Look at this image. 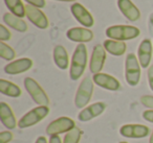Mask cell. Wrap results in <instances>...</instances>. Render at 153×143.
Segmentation results:
<instances>
[{
    "instance_id": "8992f818",
    "label": "cell",
    "mask_w": 153,
    "mask_h": 143,
    "mask_svg": "<svg viewBox=\"0 0 153 143\" xmlns=\"http://www.w3.org/2000/svg\"><path fill=\"white\" fill-rule=\"evenodd\" d=\"M24 87H25L27 93L30 95L32 99L39 105H45L48 107L49 98L42 87L32 77L24 78Z\"/></svg>"
},
{
    "instance_id": "52a82bcc",
    "label": "cell",
    "mask_w": 153,
    "mask_h": 143,
    "mask_svg": "<svg viewBox=\"0 0 153 143\" xmlns=\"http://www.w3.org/2000/svg\"><path fill=\"white\" fill-rule=\"evenodd\" d=\"M76 128V122L69 117H59L51 121L46 128V134L49 136L60 135L63 133H68Z\"/></svg>"
},
{
    "instance_id": "3957f363",
    "label": "cell",
    "mask_w": 153,
    "mask_h": 143,
    "mask_svg": "<svg viewBox=\"0 0 153 143\" xmlns=\"http://www.w3.org/2000/svg\"><path fill=\"white\" fill-rule=\"evenodd\" d=\"M94 90V80L89 76L84 77V80L80 83L79 88L76 90L74 97V105L78 109H83L85 105L89 103Z\"/></svg>"
},
{
    "instance_id": "1f68e13d",
    "label": "cell",
    "mask_w": 153,
    "mask_h": 143,
    "mask_svg": "<svg viewBox=\"0 0 153 143\" xmlns=\"http://www.w3.org/2000/svg\"><path fill=\"white\" fill-rule=\"evenodd\" d=\"M48 143H62V140L59 135H53V136H51Z\"/></svg>"
},
{
    "instance_id": "5b68a950",
    "label": "cell",
    "mask_w": 153,
    "mask_h": 143,
    "mask_svg": "<svg viewBox=\"0 0 153 143\" xmlns=\"http://www.w3.org/2000/svg\"><path fill=\"white\" fill-rule=\"evenodd\" d=\"M49 113V108L45 105H39L34 108L26 114H24L18 121V128H26L39 123L41 120H43Z\"/></svg>"
},
{
    "instance_id": "7c38bea8",
    "label": "cell",
    "mask_w": 153,
    "mask_h": 143,
    "mask_svg": "<svg viewBox=\"0 0 153 143\" xmlns=\"http://www.w3.org/2000/svg\"><path fill=\"white\" fill-rule=\"evenodd\" d=\"M92 80L96 85L103 89H106L109 91H117L121 88V84L120 82L112 75H109L107 73H97L94 74Z\"/></svg>"
},
{
    "instance_id": "d6986e66",
    "label": "cell",
    "mask_w": 153,
    "mask_h": 143,
    "mask_svg": "<svg viewBox=\"0 0 153 143\" xmlns=\"http://www.w3.org/2000/svg\"><path fill=\"white\" fill-rule=\"evenodd\" d=\"M53 61L59 69L65 70L69 66V57L66 49L62 45H57L53 48Z\"/></svg>"
},
{
    "instance_id": "cb8c5ba5",
    "label": "cell",
    "mask_w": 153,
    "mask_h": 143,
    "mask_svg": "<svg viewBox=\"0 0 153 143\" xmlns=\"http://www.w3.org/2000/svg\"><path fill=\"white\" fill-rule=\"evenodd\" d=\"M82 135H83L82 130H80L79 128L76 126L71 130L66 133L65 137L63 139V143H79L80 140H81Z\"/></svg>"
},
{
    "instance_id": "44dd1931",
    "label": "cell",
    "mask_w": 153,
    "mask_h": 143,
    "mask_svg": "<svg viewBox=\"0 0 153 143\" xmlns=\"http://www.w3.org/2000/svg\"><path fill=\"white\" fill-rule=\"evenodd\" d=\"M103 46H104L105 50L107 52H109L112 55H115V57H121L127 50V45H126L125 42L111 40V39L104 41Z\"/></svg>"
},
{
    "instance_id": "8d00e7d4",
    "label": "cell",
    "mask_w": 153,
    "mask_h": 143,
    "mask_svg": "<svg viewBox=\"0 0 153 143\" xmlns=\"http://www.w3.org/2000/svg\"><path fill=\"white\" fill-rule=\"evenodd\" d=\"M120 143H128V142H126V141H121Z\"/></svg>"
},
{
    "instance_id": "9c48e42d",
    "label": "cell",
    "mask_w": 153,
    "mask_h": 143,
    "mask_svg": "<svg viewBox=\"0 0 153 143\" xmlns=\"http://www.w3.org/2000/svg\"><path fill=\"white\" fill-rule=\"evenodd\" d=\"M72 16L74 19L79 22L84 27H91L94 24V19L92 15L81 4V3L74 2L70 7Z\"/></svg>"
},
{
    "instance_id": "836d02e7",
    "label": "cell",
    "mask_w": 153,
    "mask_h": 143,
    "mask_svg": "<svg viewBox=\"0 0 153 143\" xmlns=\"http://www.w3.org/2000/svg\"><path fill=\"white\" fill-rule=\"evenodd\" d=\"M36 143H48V142H47V139L44 136H40L37 138Z\"/></svg>"
},
{
    "instance_id": "5bb4252c",
    "label": "cell",
    "mask_w": 153,
    "mask_h": 143,
    "mask_svg": "<svg viewBox=\"0 0 153 143\" xmlns=\"http://www.w3.org/2000/svg\"><path fill=\"white\" fill-rule=\"evenodd\" d=\"M33 67V61L28 57H22L18 59L16 61L11 62L4 67V72L11 75L15 74H20L26 72Z\"/></svg>"
},
{
    "instance_id": "7402d4cb",
    "label": "cell",
    "mask_w": 153,
    "mask_h": 143,
    "mask_svg": "<svg viewBox=\"0 0 153 143\" xmlns=\"http://www.w3.org/2000/svg\"><path fill=\"white\" fill-rule=\"evenodd\" d=\"M0 92L2 93L3 95L14 97V98L19 97L22 94V91L19 88V86L10 82V80H3V78L0 80Z\"/></svg>"
},
{
    "instance_id": "4316f807",
    "label": "cell",
    "mask_w": 153,
    "mask_h": 143,
    "mask_svg": "<svg viewBox=\"0 0 153 143\" xmlns=\"http://www.w3.org/2000/svg\"><path fill=\"white\" fill-rule=\"evenodd\" d=\"M14 135L10 130H4L0 133V143H9L13 140Z\"/></svg>"
},
{
    "instance_id": "d6a6232c",
    "label": "cell",
    "mask_w": 153,
    "mask_h": 143,
    "mask_svg": "<svg viewBox=\"0 0 153 143\" xmlns=\"http://www.w3.org/2000/svg\"><path fill=\"white\" fill-rule=\"evenodd\" d=\"M149 32L151 34V36H153V13L149 17Z\"/></svg>"
},
{
    "instance_id": "603a6c76",
    "label": "cell",
    "mask_w": 153,
    "mask_h": 143,
    "mask_svg": "<svg viewBox=\"0 0 153 143\" xmlns=\"http://www.w3.org/2000/svg\"><path fill=\"white\" fill-rule=\"evenodd\" d=\"M5 5L13 15L19 18H23L26 16L25 5L22 3L21 0H4Z\"/></svg>"
},
{
    "instance_id": "83f0119b",
    "label": "cell",
    "mask_w": 153,
    "mask_h": 143,
    "mask_svg": "<svg viewBox=\"0 0 153 143\" xmlns=\"http://www.w3.org/2000/svg\"><path fill=\"white\" fill-rule=\"evenodd\" d=\"M140 102L146 108H148V109H150V110H153V96L144 95V96L140 97Z\"/></svg>"
},
{
    "instance_id": "8fae6325",
    "label": "cell",
    "mask_w": 153,
    "mask_h": 143,
    "mask_svg": "<svg viewBox=\"0 0 153 143\" xmlns=\"http://www.w3.org/2000/svg\"><path fill=\"white\" fill-rule=\"evenodd\" d=\"M150 133L148 126L143 124H124L120 128V134L126 138H145Z\"/></svg>"
},
{
    "instance_id": "f1b7e54d",
    "label": "cell",
    "mask_w": 153,
    "mask_h": 143,
    "mask_svg": "<svg viewBox=\"0 0 153 143\" xmlns=\"http://www.w3.org/2000/svg\"><path fill=\"white\" fill-rule=\"evenodd\" d=\"M26 2L30 5H33L35 7H38V9H43L46 4L45 0H25Z\"/></svg>"
},
{
    "instance_id": "ac0fdd59",
    "label": "cell",
    "mask_w": 153,
    "mask_h": 143,
    "mask_svg": "<svg viewBox=\"0 0 153 143\" xmlns=\"http://www.w3.org/2000/svg\"><path fill=\"white\" fill-rule=\"evenodd\" d=\"M0 119L3 125L9 130L16 128L18 124L11 107L5 102H0Z\"/></svg>"
},
{
    "instance_id": "ba28073f",
    "label": "cell",
    "mask_w": 153,
    "mask_h": 143,
    "mask_svg": "<svg viewBox=\"0 0 153 143\" xmlns=\"http://www.w3.org/2000/svg\"><path fill=\"white\" fill-rule=\"evenodd\" d=\"M106 52L104 46L98 44L92 49V55L89 62V70L91 73L97 74L102 71L106 61Z\"/></svg>"
},
{
    "instance_id": "30bf717a",
    "label": "cell",
    "mask_w": 153,
    "mask_h": 143,
    "mask_svg": "<svg viewBox=\"0 0 153 143\" xmlns=\"http://www.w3.org/2000/svg\"><path fill=\"white\" fill-rule=\"evenodd\" d=\"M26 10V17L27 19L37 26L40 29H46L49 25V22L45 14L38 7H35L33 5H25Z\"/></svg>"
},
{
    "instance_id": "9a60e30c",
    "label": "cell",
    "mask_w": 153,
    "mask_h": 143,
    "mask_svg": "<svg viewBox=\"0 0 153 143\" xmlns=\"http://www.w3.org/2000/svg\"><path fill=\"white\" fill-rule=\"evenodd\" d=\"M152 43L149 39H145L140 42L137 49V59L140 64V67L148 68L152 59Z\"/></svg>"
},
{
    "instance_id": "484cf974",
    "label": "cell",
    "mask_w": 153,
    "mask_h": 143,
    "mask_svg": "<svg viewBox=\"0 0 153 143\" xmlns=\"http://www.w3.org/2000/svg\"><path fill=\"white\" fill-rule=\"evenodd\" d=\"M11 37H12L11 32H10L3 24H1V25H0V41H1V42H4V41L10 40Z\"/></svg>"
},
{
    "instance_id": "e0dca14e",
    "label": "cell",
    "mask_w": 153,
    "mask_h": 143,
    "mask_svg": "<svg viewBox=\"0 0 153 143\" xmlns=\"http://www.w3.org/2000/svg\"><path fill=\"white\" fill-rule=\"evenodd\" d=\"M117 7L129 21H137L140 18V12L131 0H117Z\"/></svg>"
},
{
    "instance_id": "d590c367",
    "label": "cell",
    "mask_w": 153,
    "mask_h": 143,
    "mask_svg": "<svg viewBox=\"0 0 153 143\" xmlns=\"http://www.w3.org/2000/svg\"><path fill=\"white\" fill-rule=\"evenodd\" d=\"M57 1H65V2H71V1H76V0H57Z\"/></svg>"
},
{
    "instance_id": "2e32d148",
    "label": "cell",
    "mask_w": 153,
    "mask_h": 143,
    "mask_svg": "<svg viewBox=\"0 0 153 143\" xmlns=\"http://www.w3.org/2000/svg\"><path fill=\"white\" fill-rule=\"evenodd\" d=\"M66 37L72 42H78V43H86L90 42L94 39V32L88 28L84 27H72L67 30L66 32Z\"/></svg>"
},
{
    "instance_id": "ffe728a7",
    "label": "cell",
    "mask_w": 153,
    "mask_h": 143,
    "mask_svg": "<svg viewBox=\"0 0 153 143\" xmlns=\"http://www.w3.org/2000/svg\"><path fill=\"white\" fill-rule=\"evenodd\" d=\"M3 22L7 24V26L12 27L13 29L17 30L19 32H24L27 30V24L25 21L21 19V18L17 17V16L13 15L12 13H5L3 15Z\"/></svg>"
},
{
    "instance_id": "f546056e",
    "label": "cell",
    "mask_w": 153,
    "mask_h": 143,
    "mask_svg": "<svg viewBox=\"0 0 153 143\" xmlns=\"http://www.w3.org/2000/svg\"><path fill=\"white\" fill-rule=\"evenodd\" d=\"M143 118L146 121L153 123V110H147V111H145L143 113Z\"/></svg>"
},
{
    "instance_id": "277c9868",
    "label": "cell",
    "mask_w": 153,
    "mask_h": 143,
    "mask_svg": "<svg viewBox=\"0 0 153 143\" xmlns=\"http://www.w3.org/2000/svg\"><path fill=\"white\" fill-rule=\"evenodd\" d=\"M140 64L138 59L133 55L129 53L126 57L125 61V77L128 85L131 87H135L140 80Z\"/></svg>"
},
{
    "instance_id": "7a4b0ae2",
    "label": "cell",
    "mask_w": 153,
    "mask_h": 143,
    "mask_svg": "<svg viewBox=\"0 0 153 143\" xmlns=\"http://www.w3.org/2000/svg\"><path fill=\"white\" fill-rule=\"evenodd\" d=\"M140 34V29L132 25H113L106 29V36L109 39L121 42L137 38Z\"/></svg>"
},
{
    "instance_id": "d4e9b609",
    "label": "cell",
    "mask_w": 153,
    "mask_h": 143,
    "mask_svg": "<svg viewBox=\"0 0 153 143\" xmlns=\"http://www.w3.org/2000/svg\"><path fill=\"white\" fill-rule=\"evenodd\" d=\"M0 57L7 61H12L15 59L16 52L11 46L5 44L4 42H0Z\"/></svg>"
},
{
    "instance_id": "4fadbf2b",
    "label": "cell",
    "mask_w": 153,
    "mask_h": 143,
    "mask_svg": "<svg viewBox=\"0 0 153 143\" xmlns=\"http://www.w3.org/2000/svg\"><path fill=\"white\" fill-rule=\"evenodd\" d=\"M106 109V105L102 101L99 102H94L92 105H88V107L84 108L78 115V119L82 122L89 121V120L94 119V118L98 117L99 115L103 114V112Z\"/></svg>"
},
{
    "instance_id": "4dcf8cb0",
    "label": "cell",
    "mask_w": 153,
    "mask_h": 143,
    "mask_svg": "<svg viewBox=\"0 0 153 143\" xmlns=\"http://www.w3.org/2000/svg\"><path fill=\"white\" fill-rule=\"evenodd\" d=\"M148 82H149V87L150 89L153 91V65H151L150 67L148 68Z\"/></svg>"
},
{
    "instance_id": "e575fe53",
    "label": "cell",
    "mask_w": 153,
    "mask_h": 143,
    "mask_svg": "<svg viewBox=\"0 0 153 143\" xmlns=\"http://www.w3.org/2000/svg\"><path fill=\"white\" fill-rule=\"evenodd\" d=\"M149 143H153V130H152V134L150 136V140H149Z\"/></svg>"
},
{
    "instance_id": "6da1fadb",
    "label": "cell",
    "mask_w": 153,
    "mask_h": 143,
    "mask_svg": "<svg viewBox=\"0 0 153 143\" xmlns=\"http://www.w3.org/2000/svg\"><path fill=\"white\" fill-rule=\"evenodd\" d=\"M87 66V48L85 44L81 43L76 47L70 62L69 76L72 80H78L82 75Z\"/></svg>"
}]
</instances>
